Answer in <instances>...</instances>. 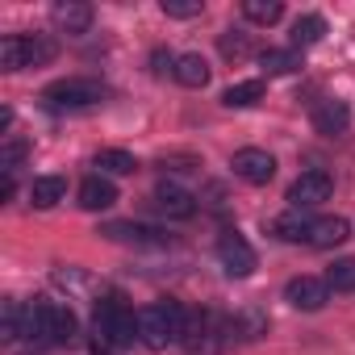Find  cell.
<instances>
[{"mask_svg":"<svg viewBox=\"0 0 355 355\" xmlns=\"http://www.w3.org/2000/svg\"><path fill=\"white\" fill-rule=\"evenodd\" d=\"M184 322H189V309L180 301L142 305L138 309V343L150 347V351H163V347H171V343L184 338Z\"/></svg>","mask_w":355,"mask_h":355,"instance_id":"cell-1","label":"cell"},{"mask_svg":"<svg viewBox=\"0 0 355 355\" xmlns=\"http://www.w3.org/2000/svg\"><path fill=\"white\" fill-rule=\"evenodd\" d=\"M134 338H138V313H134L121 297L96 301V351L130 347Z\"/></svg>","mask_w":355,"mask_h":355,"instance_id":"cell-2","label":"cell"},{"mask_svg":"<svg viewBox=\"0 0 355 355\" xmlns=\"http://www.w3.org/2000/svg\"><path fill=\"white\" fill-rule=\"evenodd\" d=\"M42 96H46L55 109H88V105H96V101L105 96V88H101L96 80H59V84H51Z\"/></svg>","mask_w":355,"mask_h":355,"instance_id":"cell-3","label":"cell"},{"mask_svg":"<svg viewBox=\"0 0 355 355\" xmlns=\"http://www.w3.org/2000/svg\"><path fill=\"white\" fill-rule=\"evenodd\" d=\"M218 259H222L226 276H234V280H243V276L255 272V251H251V243H247L239 230H226V234L218 239Z\"/></svg>","mask_w":355,"mask_h":355,"instance_id":"cell-4","label":"cell"},{"mask_svg":"<svg viewBox=\"0 0 355 355\" xmlns=\"http://www.w3.org/2000/svg\"><path fill=\"white\" fill-rule=\"evenodd\" d=\"M38 326H42L38 338H46V343H71L76 330H80L76 313L59 301H38Z\"/></svg>","mask_w":355,"mask_h":355,"instance_id":"cell-5","label":"cell"},{"mask_svg":"<svg viewBox=\"0 0 355 355\" xmlns=\"http://www.w3.org/2000/svg\"><path fill=\"white\" fill-rule=\"evenodd\" d=\"M330 193H334V180L326 171H301L297 180H293V189H288V201H293V209H313V205H322V201H330Z\"/></svg>","mask_w":355,"mask_h":355,"instance_id":"cell-6","label":"cell"},{"mask_svg":"<svg viewBox=\"0 0 355 355\" xmlns=\"http://www.w3.org/2000/svg\"><path fill=\"white\" fill-rule=\"evenodd\" d=\"M230 167H234L239 180H247V184H268L272 175H276V159H272L268 150H259V146L239 150V155L230 159Z\"/></svg>","mask_w":355,"mask_h":355,"instance_id":"cell-7","label":"cell"},{"mask_svg":"<svg viewBox=\"0 0 355 355\" xmlns=\"http://www.w3.org/2000/svg\"><path fill=\"white\" fill-rule=\"evenodd\" d=\"M284 301H288L293 309L313 313V309H322V305L330 301V284H326V280H318V276H297V280H288Z\"/></svg>","mask_w":355,"mask_h":355,"instance_id":"cell-8","label":"cell"},{"mask_svg":"<svg viewBox=\"0 0 355 355\" xmlns=\"http://www.w3.org/2000/svg\"><path fill=\"white\" fill-rule=\"evenodd\" d=\"M155 205L167 214V218H193L197 214V197L189 193V189H180V184H159L155 189Z\"/></svg>","mask_w":355,"mask_h":355,"instance_id":"cell-9","label":"cell"},{"mask_svg":"<svg viewBox=\"0 0 355 355\" xmlns=\"http://www.w3.org/2000/svg\"><path fill=\"white\" fill-rule=\"evenodd\" d=\"M101 234L113 239V243H138V247H163L167 243V234H159L150 226H138V222H109V226H101Z\"/></svg>","mask_w":355,"mask_h":355,"instance_id":"cell-10","label":"cell"},{"mask_svg":"<svg viewBox=\"0 0 355 355\" xmlns=\"http://www.w3.org/2000/svg\"><path fill=\"white\" fill-rule=\"evenodd\" d=\"M109 205H117V189H113V180H109V175H88V180L80 184V209L101 214V209H109Z\"/></svg>","mask_w":355,"mask_h":355,"instance_id":"cell-11","label":"cell"},{"mask_svg":"<svg viewBox=\"0 0 355 355\" xmlns=\"http://www.w3.org/2000/svg\"><path fill=\"white\" fill-rule=\"evenodd\" d=\"M347 125H351V109H347V101H322V105L313 109V130H318V134L334 138V134H343Z\"/></svg>","mask_w":355,"mask_h":355,"instance_id":"cell-12","label":"cell"},{"mask_svg":"<svg viewBox=\"0 0 355 355\" xmlns=\"http://www.w3.org/2000/svg\"><path fill=\"white\" fill-rule=\"evenodd\" d=\"M347 234H351L347 218H313L305 243H309V247H338V243H347Z\"/></svg>","mask_w":355,"mask_h":355,"instance_id":"cell-13","label":"cell"},{"mask_svg":"<svg viewBox=\"0 0 355 355\" xmlns=\"http://www.w3.org/2000/svg\"><path fill=\"white\" fill-rule=\"evenodd\" d=\"M55 26H59L63 34H88V26H92V9L80 5V0L55 5Z\"/></svg>","mask_w":355,"mask_h":355,"instance_id":"cell-14","label":"cell"},{"mask_svg":"<svg viewBox=\"0 0 355 355\" xmlns=\"http://www.w3.org/2000/svg\"><path fill=\"white\" fill-rule=\"evenodd\" d=\"M63 197H67V180H63V175H38V180L30 184L34 209H51V205H59Z\"/></svg>","mask_w":355,"mask_h":355,"instance_id":"cell-15","label":"cell"},{"mask_svg":"<svg viewBox=\"0 0 355 355\" xmlns=\"http://www.w3.org/2000/svg\"><path fill=\"white\" fill-rule=\"evenodd\" d=\"M175 80H180L184 88H205L209 84V63L201 59V55H180L175 59V71H171Z\"/></svg>","mask_w":355,"mask_h":355,"instance_id":"cell-16","label":"cell"},{"mask_svg":"<svg viewBox=\"0 0 355 355\" xmlns=\"http://www.w3.org/2000/svg\"><path fill=\"white\" fill-rule=\"evenodd\" d=\"M309 226H313V222H309L301 209H293V214H280V218L272 222V234L284 239V243H305V239H309Z\"/></svg>","mask_w":355,"mask_h":355,"instance_id":"cell-17","label":"cell"},{"mask_svg":"<svg viewBox=\"0 0 355 355\" xmlns=\"http://www.w3.org/2000/svg\"><path fill=\"white\" fill-rule=\"evenodd\" d=\"M322 34H326V17H318V13L297 17V21H293V51H297V46H313V42H322Z\"/></svg>","mask_w":355,"mask_h":355,"instance_id":"cell-18","label":"cell"},{"mask_svg":"<svg viewBox=\"0 0 355 355\" xmlns=\"http://www.w3.org/2000/svg\"><path fill=\"white\" fill-rule=\"evenodd\" d=\"M243 17L255 26H276L284 17V5L280 0H243Z\"/></svg>","mask_w":355,"mask_h":355,"instance_id":"cell-19","label":"cell"},{"mask_svg":"<svg viewBox=\"0 0 355 355\" xmlns=\"http://www.w3.org/2000/svg\"><path fill=\"white\" fill-rule=\"evenodd\" d=\"M255 101H263V84L259 80H243V84H230L222 92V105H230V109H247Z\"/></svg>","mask_w":355,"mask_h":355,"instance_id":"cell-20","label":"cell"},{"mask_svg":"<svg viewBox=\"0 0 355 355\" xmlns=\"http://www.w3.org/2000/svg\"><path fill=\"white\" fill-rule=\"evenodd\" d=\"M259 67L268 71V76H288V71H297L301 67V55L288 46V51H263L259 55Z\"/></svg>","mask_w":355,"mask_h":355,"instance_id":"cell-21","label":"cell"},{"mask_svg":"<svg viewBox=\"0 0 355 355\" xmlns=\"http://www.w3.org/2000/svg\"><path fill=\"white\" fill-rule=\"evenodd\" d=\"M0 67L5 71H21L26 67V34H9L0 42Z\"/></svg>","mask_w":355,"mask_h":355,"instance_id":"cell-22","label":"cell"},{"mask_svg":"<svg viewBox=\"0 0 355 355\" xmlns=\"http://www.w3.org/2000/svg\"><path fill=\"white\" fill-rule=\"evenodd\" d=\"M96 167H101L105 175H130L138 163H134L130 150H101V155H96Z\"/></svg>","mask_w":355,"mask_h":355,"instance_id":"cell-23","label":"cell"},{"mask_svg":"<svg viewBox=\"0 0 355 355\" xmlns=\"http://www.w3.org/2000/svg\"><path fill=\"white\" fill-rule=\"evenodd\" d=\"M51 59H55V42H51V38H42V34L26 38V67H42V63H51Z\"/></svg>","mask_w":355,"mask_h":355,"instance_id":"cell-24","label":"cell"},{"mask_svg":"<svg viewBox=\"0 0 355 355\" xmlns=\"http://www.w3.org/2000/svg\"><path fill=\"white\" fill-rule=\"evenodd\" d=\"M326 284H330L334 293H351V288H355V259H338V263L326 272Z\"/></svg>","mask_w":355,"mask_h":355,"instance_id":"cell-25","label":"cell"},{"mask_svg":"<svg viewBox=\"0 0 355 355\" xmlns=\"http://www.w3.org/2000/svg\"><path fill=\"white\" fill-rule=\"evenodd\" d=\"M218 51H222L226 59H247V55H251V38L239 34V30H230V34L218 38Z\"/></svg>","mask_w":355,"mask_h":355,"instance_id":"cell-26","label":"cell"},{"mask_svg":"<svg viewBox=\"0 0 355 355\" xmlns=\"http://www.w3.org/2000/svg\"><path fill=\"white\" fill-rule=\"evenodd\" d=\"M163 13L175 17V21H189L201 13V0H163Z\"/></svg>","mask_w":355,"mask_h":355,"instance_id":"cell-27","label":"cell"},{"mask_svg":"<svg viewBox=\"0 0 355 355\" xmlns=\"http://www.w3.org/2000/svg\"><path fill=\"white\" fill-rule=\"evenodd\" d=\"M21 159H26V142H5V150H0V167H5V175H13Z\"/></svg>","mask_w":355,"mask_h":355,"instance_id":"cell-28","label":"cell"},{"mask_svg":"<svg viewBox=\"0 0 355 355\" xmlns=\"http://www.w3.org/2000/svg\"><path fill=\"white\" fill-rule=\"evenodd\" d=\"M234 326H243V334H247V338H255V334H263V326H268V322H263V313L243 309V313L234 318Z\"/></svg>","mask_w":355,"mask_h":355,"instance_id":"cell-29","label":"cell"}]
</instances>
